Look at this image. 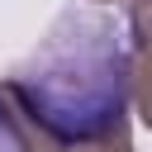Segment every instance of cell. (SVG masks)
Instances as JSON below:
<instances>
[{
    "mask_svg": "<svg viewBox=\"0 0 152 152\" xmlns=\"http://www.w3.org/2000/svg\"><path fill=\"white\" fill-rule=\"evenodd\" d=\"M128 90L138 119L152 128V0L128 5Z\"/></svg>",
    "mask_w": 152,
    "mask_h": 152,
    "instance_id": "2",
    "label": "cell"
},
{
    "mask_svg": "<svg viewBox=\"0 0 152 152\" xmlns=\"http://www.w3.org/2000/svg\"><path fill=\"white\" fill-rule=\"evenodd\" d=\"M0 152H38V142L19 128V109L10 104L5 86H0Z\"/></svg>",
    "mask_w": 152,
    "mask_h": 152,
    "instance_id": "3",
    "label": "cell"
},
{
    "mask_svg": "<svg viewBox=\"0 0 152 152\" xmlns=\"http://www.w3.org/2000/svg\"><path fill=\"white\" fill-rule=\"evenodd\" d=\"M10 104L33 124L38 147H76L124 128L128 90V24L100 5H66L33 57L5 81Z\"/></svg>",
    "mask_w": 152,
    "mask_h": 152,
    "instance_id": "1",
    "label": "cell"
}]
</instances>
